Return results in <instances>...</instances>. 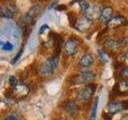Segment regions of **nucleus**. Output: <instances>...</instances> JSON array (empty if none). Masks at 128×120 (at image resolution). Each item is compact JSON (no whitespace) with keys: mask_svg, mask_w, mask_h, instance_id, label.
I'll use <instances>...</instances> for the list:
<instances>
[{"mask_svg":"<svg viewBox=\"0 0 128 120\" xmlns=\"http://www.w3.org/2000/svg\"><path fill=\"white\" fill-rule=\"evenodd\" d=\"M58 64V55L55 54L52 57L49 58L42 66L40 69V73L42 76H50L54 70L57 68Z\"/></svg>","mask_w":128,"mask_h":120,"instance_id":"nucleus-1","label":"nucleus"},{"mask_svg":"<svg viewBox=\"0 0 128 120\" xmlns=\"http://www.w3.org/2000/svg\"><path fill=\"white\" fill-rule=\"evenodd\" d=\"M95 78V75L90 70H83L78 74H75L71 78L70 83L72 85L85 84L92 82Z\"/></svg>","mask_w":128,"mask_h":120,"instance_id":"nucleus-2","label":"nucleus"},{"mask_svg":"<svg viewBox=\"0 0 128 120\" xmlns=\"http://www.w3.org/2000/svg\"><path fill=\"white\" fill-rule=\"evenodd\" d=\"M96 86L94 84H89L79 91L77 98L81 102H86L88 100H90L91 96L94 94Z\"/></svg>","mask_w":128,"mask_h":120,"instance_id":"nucleus-3","label":"nucleus"},{"mask_svg":"<svg viewBox=\"0 0 128 120\" xmlns=\"http://www.w3.org/2000/svg\"><path fill=\"white\" fill-rule=\"evenodd\" d=\"M92 21L86 17H82L77 20V22L74 24V27L76 30H79L80 32H85L91 26Z\"/></svg>","mask_w":128,"mask_h":120,"instance_id":"nucleus-4","label":"nucleus"},{"mask_svg":"<svg viewBox=\"0 0 128 120\" xmlns=\"http://www.w3.org/2000/svg\"><path fill=\"white\" fill-rule=\"evenodd\" d=\"M113 93L115 95H126L128 94V80H122L114 86Z\"/></svg>","mask_w":128,"mask_h":120,"instance_id":"nucleus-5","label":"nucleus"},{"mask_svg":"<svg viewBox=\"0 0 128 120\" xmlns=\"http://www.w3.org/2000/svg\"><path fill=\"white\" fill-rule=\"evenodd\" d=\"M64 52L70 56L74 55L78 51V43L74 39H70L65 43L63 47Z\"/></svg>","mask_w":128,"mask_h":120,"instance_id":"nucleus-6","label":"nucleus"},{"mask_svg":"<svg viewBox=\"0 0 128 120\" xmlns=\"http://www.w3.org/2000/svg\"><path fill=\"white\" fill-rule=\"evenodd\" d=\"M127 23V21L124 17L122 16H116V17L112 18L109 22H107V27L109 29H114L118 28L121 26L126 25Z\"/></svg>","mask_w":128,"mask_h":120,"instance_id":"nucleus-7","label":"nucleus"},{"mask_svg":"<svg viewBox=\"0 0 128 120\" xmlns=\"http://www.w3.org/2000/svg\"><path fill=\"white\" fill-rule=\"evenodd\" d=\"M85 14H86V17L92 21V20L97 19L101 17L102 10L98 6H92V7L90 6L89 9L85 12Z\"/></svg>","mask_w":128,"mask_h":120,"instance_id":"nucleus-8","label":"nucleus"},{"mask_svg":"<svg viewBox=\"0 0 128 120\" xmlns=\"http://www.w3.org/2000/svg\"><path fill=\"white\" fill-rule=\"evenodd\" d=\"M65 110L70 115L74 116L78 114L79 108H78V106L77 105V103H76L74 101L69 100V101H67L65 104Z\"/></svg>","mask_w":128,"mask_h":120,"instance_id":"nucleus-9","label":"nucleus"},{"mask_svg":"<svg viewBox=\"0 0 128 120\" xmlns=\"http://www.w3.org/2000/svg\"><path fill=\"white\" fill-rule=\"evenodd\" d=\"M94 62V58L93 57L89 54H84L82 57L81 58V59L79 60L78 62V65L83 67V68H87L90 66Z\"/></svg>","mask_w":128,"mask_h":120,"instance_id":"nucleus-10","label":"nucleus"},{"mask_svg":"<svg viewBox=\"0 0 128 120\" xmlns=\"http://www.w3.org/2000/svg\"><path fill=\"white\" fill-rule=\"evenodd\" d=\"M122 110V103L119 102H112L107 105V110L108 113L110 114H114L118 113L119 111Z\"/></svg>","mask_w":128,"mask_h":120,"instance_id":"nucleus-11","label":"nucleus"},{"mask_svg":"<svg viewBox=\"0 0 128 120\" xmlns=\"http://www.w3.org/2000/svg\"><path fill=\"white\" fill-rule=\"evenodd\" d=\"M112 15H113V9L110 6H106L102 10L101 14V19L102 22H108L112 18Z\"/></svg>","mask_w":128,"mask_h":120,"instance_id":"nucleus-12","label":"nucleus"},{"mask_svg":"<svg viewBox=\"0 0 128 120\" xmlns=\"http://www.w3.org/2000/svg\"><path fill=\"white\" fill-rule=\"evenodd\" d=\"M119 46V42L114 39H108L104 42V47L110 51L117 50Z\"/></svg>","mask_w":128,"mask_h":120,"instance_id":"nucleus-13","label":"nucleus"},{"mask_svg":"<svg viewBox=\"0 0 128 120\" xmlns=\"http://www.w3.org/2000/svg\"><path fill=\"white\" fill-rule=\"evenodd\" d=\"M98 97H96L94 101L93 106H92V108H91L89 120H96V116H97V111H98Z\"/></svg>","mask_w":128,"mask_h":120,"instance_id":"nucleus-14","label":"nucleus"},{"mask_svg":"<svg viewBox=\"0 0 128 120\" xmlns=\"http://www.w3.org/2000/svg\"><path fill=\"white\" fill-rule=\"evenodd\" d=\"M12 15H13V13H12V11L8 9V8H6V7L0 8V17L9 18Z\"/></svg>","mask_w":128,"mask_h":120,"instance_id":"nucleus-15","label":"nucleus"},{"mask_svg":"<svg viewBox=\"0 0 128 120\" xmlns=\"http://www.w3.org/2000/svg\"><path fill=\"white\" fill-rule=\"evenodd\" d=\"M78 4H79L80 9L83 12H86L90 8V4L88 3V2H86V0H80Z\"/></svg>","mask_w":128,"mask_h":120,"instance_id":"nucleus-16","label":"nucleus"},{"mask_svg":"<svg viewBox=\"0 0 128 120\" xmlns=\"http://www.w3.org/2000/svg\"><path fill=\"white\" fill-rule=\"evenodd\" d=\"M98 57L100 61H101L102 63H106L108 62V59H107L106 54L104 53L103 51H102L101 50H98Z\"/></svg>","mask_w":128,"mask_h":120,"instance_id":"nucleus-17","label":"nucleus"},{"mask_svg":"<svg viewBox=\"0 0 128 120\" xmlns=\"http://www.w3.org/2000/svg\"><path fill=\"white\" fill-rule=\"evenodd\" d=\"M15 90L18 91V93L20 94H22L23 95H25L28 93V91H29V90H28V88L25 86H16L15 87Z\"/></svg>","mask_w":128,"mask_h":120,"instance_id":"nucleus-18","label":"nucleus"},{"mask_svg":"<svg viewBox=\"0 0 128 120\" xmlns=\"http://www.w3.org/2000/svg\"><path fill=\"white\" fill-rule=\"evenodd\" d=\"M38 10H39V7L38 6H33L29 10V12H28V16L30 17V18L34 17V16L38 13Z\"/></svg>","mask_w":128,"mask_h":120,"instance_id":"nucleus-19","label":"nucleus"},{"mask_svg":"<svg viewBox=\"0 0 128 120\" xmlns=\"http://www.w3.org/2000/svg\"><path fill=\"white\" fill-rule=\"evenodd\" d=\"M9 84L12 86V87H16L18 85V79L15 76H10L9 78Z\"/></svg>","mask_w":128,"mask_h":120,"instance_id":"nucleus-20","label":"nucleus"},{"mask_svg":"<svg viewBox=\"0 0 128 120\" xmlns=\"http://www.w3.org/2000/svg\"><path fill=\"white\" fill-rule=\"evenodd\" d=\"M68 17H69V21L71 23V25L74 26V24L76 23V22H77V20H78L76 14H74V13H70V16L69 15Z\"/></svg>","mask_w":128,"mask_h":120,"instance_id":"nucleus-21","label":"nucleus"},{"mask_svg":"<svg viewBox=\"0 0 128 120\" xmlns=\"http://www.w3.org/2000/svg\"><path fill=\"white\" fill-rule=\"evenodd\" d=\"M22 52H23V49H21L18 52V54H16V56L14 58V59H12L11 60V64H15L16 62H17L18 61V59L20 58V57H21V55L22 54Z\"/></svg>","mask_w":128,"mask_h":120,"instance_id":"nucleus-22","label":"nucleus"},{"mask_svg":"<svg viewBox=\"0 0 128 120\" xmlns=\"http://www.w3.org/2000/svg\"><path fill=\"white\" fill-rule=\"evenodd\" d=\"M12 48H13V46H12V44L10 43V42L5 43L3 45V46H2L3 50H5V51H10V50H12Z\"/></svg>","mask_w":128,"mask_h":120,"instance_id":"nucleus-23","label":"nucleus"},{"mask_svg":"<svg viewBox=\"0 0 128 120\" xmlns=\"http://www.w3.org/2000/svg\"><path fill=\"white\" fill-rule=\"evenodd\" d=\"M121 77L122 78H128V66H126V67H125L124 69L122 70V72H121Z\"/></svg>","mask_w":128,"mask_h":120,"instance_id":"nucleus-24","label":"nucleus"},{"mask_svg":"<svg viewBox=\"0 0 128 120\" xmlns=\"http://www.w3.org/2000/svg\"><path fill=\"white\" fill-rule=\"evenodd\" d=\"M49 29V26H48V25L47 24H43L42 26H41V27L39 28V34H43L44 32H45L46 30H48Z\"/></svg>","mask_w":128,"mask_h":120,"instance_id":"nucleus-25","label":"nucleus"},{"mask_svg":"<svg viewBox=\"0 0 128 120\" xmlns=\"http://www.w3.org/2000/svg\"><path fill=\"white\" fill-rule=\"evenodd\" d=\"M55 9L58 11H63V10H66V6L64 5V4H59V5H58L57 6H56Z\"/></svg>","mask_w":128,"mask_h":120,"instance_id":"nucleus-26","label":"nucleus"},{"mask_svg":"<svg viewBox=\"0 0 128 120\" xmlns=\"http://www.w3.org/2000/svg\"><path fill=\"white\" fill-rule=\"evenodd\" d=\"M102 118L104 120H111V115L109 113H106V112H103L102 113Z\"/></svg>","mask_w":128,"mask_h":120,"instance_id":"nucleus-27","label":"nucleus"},{"mask_svg":"<svg viewBox=\"0 0 128 120\" xmlns=\"http://www.w3.org/2000/svg\"><path fill=\"white\" fill-rule=\"evenodd\" d=\"M122 109L124 110H128V100H124V101L121 102Z\"/></svg>","mask_w":128,"mask_h":120,"instance_id":"nucleus-28","label":"nucleus"},{"mask_svg":"<svg viewBox=\"0 0 128 120\" xmlns=\"http://www.w3.org/2000/svg\"><path fill=\"white\" fill-rule=\"evenodd\" d=\"M4 120H18V118L14 115H8Z\"/></svg>","mask_w":128,"mask_h":120,"instance_id":"nucleus-29","label":"nucleus"},{"mask_svg":"<svg viewBox=\"0 0 128 120\" xmlns=\"http://www.w3.org/2000/svg\"><path fill=\"white\" fill-rule=\"evenodd\" d=\"M26 1H27V0H18L17 4H18V6H23L24 4L26 2Z\"/></svg>","mask_w":128,"mask_h":120,"instance_id":"nucleus-30","label":"nucleus"},{"mask_svg":"<svg viewBox=\"0 0 128 120\" xmlns=\"http://www.w3.org/2000/svg\"><path fill=\"white\" fill-rule=\"evenodd\" d=\"M122 61H128V52H126V53L122 54Z\"/></svg>","mask_w":128,"mask_h":120,"instance_id":"nucleus-31","label":"nucleus"},{"mask_svg":"<svg viewBox=\"0 0 128 120\" xmlns=\"http://www.w3.org/2000/svg\"><path fill=\"white\" fill-rule=\"evenodd\" d=\"M1 44H2V42H1V40H0V46H1Z\"/></svg>","mask_w":128,"mask_h":120,"instance_id":"nucleus-32","label":"nucleus"},{"mask_svg":"<svg viewBox=\"0 0 128 120\" xmlns=\"http://www.w3.org/2000/svg\"><path fill=\"white\" fill-rule=\"evenodd\" d=\"M0 81H1V80H0Z\"/></svg>","mask_w":128,"mask_h":120,"instance_id":"nucleus-33","label":"nucleus"}]
</instances>
